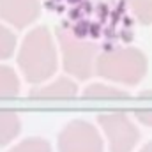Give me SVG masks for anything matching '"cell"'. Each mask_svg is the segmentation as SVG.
Masks as SVG:
<instances>
[{"label": "cell", "mask_w": 152, "mask_h": 152, "mask_svg": "<svg viewBox=\"0 0 152 152\" xmlns=\"http://www.w3.org/2000/svg\"><path fill=\"white\" fill-rule=\"evenodd\" d=\"M85 97L87 99H126L127 94L122 92V90H117V88L97 83V85H90L85 90Z\"/></svg>", "instance_id": "cell-10"}, {"label": "cell", "mask_w": 152, "mask_h": 152, "mask_svg": "<svg viewBox=\"0 0 152 152\" xmlns=\"http://www.w3.org/2000/svg\"><path fill=\"white\" fill-rule=\"evenodd\" d=\"M136 117H138L143 124L152 126V110H138V112H136Z\"/></svg>", "instance_id": "cell-16"}, {"label": "cell", "mask_w": 152, "mask_h": 152, "mask_svg": "<svg viewBox=\"0 0 152 152\" xmlns=\"http://www.w3.org/2000/svg\"><path fill=\"white\" fill-rule=\"evenodd\" d=\"M101 34H103V30H101V23H99V21H92V23H90L88 36H90L92 39H97V37H101Z\"/></svg>", "instance_id": "cell-17"}, {"label": "cell", "mask_w": 152, "mask_h": 152, "mask_svg": "<svg viewBox=\"0 0 152 152\" xmlns=\"http://www.w3.org/2000/svg\"><path fill=\"white\" fill-rule=\"evenodd\" d=\"M9 152H51V147L44 138H28L12 147Z\"/></svg>", "instance_id": "cell-11"}, {"label": "cell", "mask_w": 152, "mask_h": 152, "mask_svg": "<svg viewBox=\"0 0 152 152\" xmlns=\"http://www.w3.org/2000/svg\"><path fill=\"white\" fill-rule=\"evenodd\" d=\"M129 5L142 23L152 21V0H129Z\"/></svg>", "instance_id": "cell-12"}, {"label": "cell", "mask_w": 152, "mask_h": 152, "mask_svg": "<svg viewBox=\"0 0 152 152\" xmlns=\"http://www.w3.org/2000/svg\"><path fill=\"white\" fill-rule=\"evenodd\" d=\"M0 16L16 25V28H25L39 16L37 0H0Z\"/></svg>", "instance_id": "cell-6"}, {"label": "cell", "mask_w": 152, "mask_h": 152, "mask_svg": "<svg viewBox=\"0 0 152 152\" xmlns=\"http://www.w3.org/2000/svg\"><path fill=\"white\" fill-rule=\"evenodd\" d=\"M18 66L23 76L32 83L44 81L57 71V53L51 34L46 27L34 28L23 39L18 55Z\"/></svg>", "instance_id": "cell-1"}, {"label": "cell", "mask_w": 152, "mask_h": 152, "mask_svg": "<svg viewBox=\"0 0 152 152\" xmlns=\"http://www.w3.org/2000/svg\"><path fill=\"white\" fill-rule=\"evenodd\" d=\"M60 152H103V140L87 120H73L58 134Z\"/></svg>", "instance_id": "cell-4"}, {"label": "cell", "mask_w": 152, "mask_h": 152, "mask_svg": "<svg viewBox=\"0 0 152 152\" xmlns=\"http://www.w3.org/2000/svg\"><path fill=\"white\" fill-rule=\"evenodd\" d=\"M55 5H57V4H55L53 0H48V2H44V7H46V9H50V11H53V12H55Z\"/></svg>", "instance_id": "cell-20"}, {"label": "cell", "mask_w": 152, "mask_h": 152, "mask_svg": "<svg viewBox=\"0 0 152 152\" xmlns=\"http://www.w3.org/2000/svg\"><path fill=\"white\" fill-rule=\"evenodd\" d=\"M96 71L108 80L136 85L147 73V58L136 48H117L96 58Z\"/></svg>", "instance_id": "cell-2"}, {"label": "cell", "mask_w": 152, "mask_h": 152, "mask_svg": "<svg viewBox=\"0 0 152 152\" xmlns=\"http://www.w3.org/2000/svg\"><path fill=\"white\" fill-rule=\"evenodd\" d=\"M90 23H92V21H88L87 18H83V20L76 21L75 25L71 27L73 37L78 39V41H85V37L88 36V30H90Z\"/></svg>", "instance_id": "cell-14"}, {"label": "cell", "mask_w": 152, "mask_h": 152, "mask_svg": "<svg viewBox=\"0 0 152 152\" xmlns=\"http://www.w3.org/2000/svg\"><path fill=\"white\" fill-rule=\"evenodd\" d=\"M20 133V118L12 110H0V147L12 142Z\"/></svg>", "instance_id": "cell-8"}, {"label": "cell", "mask_w": 152, "mask_h": 152, "mask_svg": "<svg viewBox=\"0 0 152 152\" xmlns=\"http://www.w3.org/2000/svg\"><path fill=\"white\" fill-rule=\"evenodd\" d=\"M83 9L80 7V5H76V7H71L69 9V12H67V18H69V21H80V20H83Z\"/></svg>", "instance_id": "cell-15"}, {"label": "cell", "mask_w": 152, "mask_h": 152, "mask_svg": "<svg viewBox=\"0 0 152 152\" xmlns=\"http://www.w3.org/2000/svg\"><path fill=\"white\" fill-rule=\"evenodd\" d=\"M66 11V5L64 4H57L55 5V12H64Z\"/></svg>", "instance_id": "cell-22"}, {"label": "cell", "mask_w": 152, "mask_h": 152, "mask_svg": "<svg viewBox=\"0 0 152 152\" xmlns=\"http://www.w3.org/2000/svg\"><path fill=\"white\" fill-rule=\"evenodd\" d=\"M57 37L64 50V69L81 80L88 78L92 75V64L97 51L96 44L69 37L66 30H58Z\"/></svg>", "instance_id": "cell-3"}, {"label": "cell", "mask_w": 152, "mask_h": 152, "mask_svg": "<svg viewBox=\"0 0 152 152\" xmlns=\"http://www.w3.org/2000/svg\"><path fill=\"white\" fill-rule=\"evenodd\" d=\"M96 14H99V23H103V21L106 20V16H108V7H106V4H99V5L96 7Z\"/></svg>", "instance_id": "cell-18"}, {"label": "cell", "mask_w": 152, "mask_h": 152, "mask_svg": "<svg viewBox=\"0 0 152 152\" xmlns=\"http://www.w3.org/2000/svg\"><path fill=\"white\" fill-rule=\"evenodd\" d=\"M78 94V85L69 78H58L57 81L30 90L32 99H73Z\"/></svg>", "instance_id": "cell-7"}, {"label": "cell", "mask_w": 152, "mask_h": 152, "mask_svg": "<svg viewBox=\"0 0 152 152\" xmlns=\"http://www.w3.org/2000/svg\"><path fill=\"white\" fill-rule=\"evenodd\" d=\"M140 152H152V142H151V143H147V145H145Z\"/></svg>", "instance_id": "cell-23"}, {"label": "cell", "mask_w": 152, "mask_h": 152, "mask_svg": "<svg viewBox=\"0 0 152 152\" xmlns=\"http://www.w3.org/2000/svg\"><path fill=\"white\" fill-rule=\"evenodd\" d=\"M99 124L108 136L112 152H131L140 140L138 129L124 113L99 115Z\"/></svg>", "instance_id": "cell-5"}, {"label": "cell", "mask_w": 152, "mask_h": 152, "mask_svg": "<svg viewBox=\"0 0 152 152\" xmlns=\"http://www.w3.org/2000/svg\"><path fill=\"white\" fill-rule=\"evenodd\" d=\"M71 7H76V5H80V4H83V0H66Z\"/></svg>", "instance_id": "cell-21"}, {"label": "cell", "mask_w": 152, "mask_h": 152, "mask_svg": "<svg viewBox=\"0 0 152 152\" xmlns=\"http://www.w3.org/2000/svg\"><path fill=\"white\" fill-rule=\"evenodd\" d=\"M53 2H55V4H60V2H62V0H53Z\"/></svg>", "instance_id": "cell-24"}, {"label": "cell", "mask_w": 152, "mask_h": 152, "mask_svg": "<svg viewBox=\"0 0 152 152\" xmlns=\"http://www.w3.org/2000/svg\"><path fill=\"white\" fill-rule=\"evenodd\" d=\"M80 7L83 9L85 14H92V4H90L88 0H83V4H80Z\"/></svg>", "instance_id": "cell-19"}, {"label": "cell", "mask_w": 152, "mask_h": 152, "mask_svg": "<svg viewBox=\"0 0 152 152\" xmlns=\"http://www.w3.org/2000/svg\"><path fill=\"white\" fill-rule=\"evenodd\" d=\"M18 92H20V81L16 75L11 71V67L0 66V99L16 97Z\"/></svg>", "instance_id": "cell-9"}, {"label": "cell", "mask_w": 152, "mask_h": 152, "mask_svg": "<svg viewBox=\"0 0 152 152\" xmlns=\"http://www.w3.org/2000/svg\"><path fill=\"white\" fill-rule=\"evenodd\" d=\"M16 46V37L11 34L5 27L0 25V58H9L11 53L14 51Z\"/></svg>", "instance_id": "cell-13"}]
</instances>
